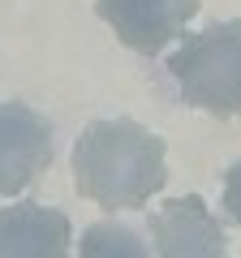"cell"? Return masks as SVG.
<instances>
[{
  "label": "cell",
  "mask_w": 241,
  "mask_h": 258,
  "mask_svg": "<svg viewBox=\"0 0 241 258\" xmlns=\"http://www.w3.org/2000/svg\"><path fill=\"white\" fill-rule=\"evenodd\" d=\"M168 147L138 120H91L74 142L78 194L103 211H130L151 203L168 181Z\"/></svg>",
  "instance_id": "obj_1"
},
{
  "label": "cell",
  "mask_w": 241,
  "mask_h": 258,
  "mask_svg": "<svg viewBox=\"0 0 241 258\" xmlns=\"http://www.w3.org/2000/svg\"><path fill=\"white\" fill-rule=\"evenodd\" d=\"M176 95L211 116H241V22H211L168 56Z\"/></svg>",
  "instance_id": "obj_2"
},
{
  "label": "cell",
  "mask_w": 241,
  "mask_h": 258,
  "mask_svg": "<svg viewBox=\"0 0 241 258\" xmlns=\"http://www.w3.org/2000/svg\"><path fill=\"white\" fill-rule=\"evenodd\" d=\"M52 120L30 103H0V194H22L52 168Z\"/></svg>",
  "instance_id": "obj_3"
},
{
  "label": "cell",
  "mask_w": 241,
  "mask_h": 258,
  "mask_svg": "<svg viewBox=\"0 0 241 258\" xmlns=\"http://www.w3.org/2000/svg\"><path fill=\"white\" fill-rule=\"evenodd\" d=\"M147 228L155 241V258H232L220 220L198 194L168 198L159 211H151Z\"/></svg>",
  "instance_id": "obj_4"
},
{
  "label": "cell",
  "mask_w": 241,
  "mask_h": 258,
  "mask_svg": "<svg viewBox=\"0 0 241 258\" xmlns=\"http://www.w3.org/2000/svg\"><path fill=\"white\" fill-rule=\"evenodd\" d=\"M95 13L112 26V35L125 47L155 56L190 26L198 0H95Z\"/></svg>",
  "instance_id": "obj_5"
},
{
  "label": "cell",
  "mask_w": 241,
  "mask_h": 258,
  "mask_svg": "<svg viewBox=\"0 0 241 258\" xmlns=\"http://www.w3.org/2000/svg\"><path fill=\"white\" fill-rule=\"evenodd\" d=\"M0 258H69V215L43 203L0 211Z\"/></svg>",
  "instance_id": "obj_6"
},
{
  "label": "cell",
  "mask_w": 241,
  "mask_h": 258,
  "mask_svg": "<svg viewBox=\"0 0 241 258\" xmlns=\"http://www.w3.org/2000/svg\"><path fill=\"white\" fill-rule=\"evenodd\" d=\"M78 258H147V241L138 237V228L116 220H99L82 232Z\"/></svg>",
  "instance_id": "obj_7"
},
{
  "label": "cell",
  "mask_w": 241,
  "mask_h": 258,
  "mask_svg": "<svg viewBox=\"0 0 241 258\" xmlns=\"http://www.w3.org/2000/svg\"><path fill=\"white\" fill-rule=\"evenodd\" d=\"M224 215L232 224H241V164H232L224 172Z\"/></svg>",
  "instance_id": "obj_8"
}]
</instances>
